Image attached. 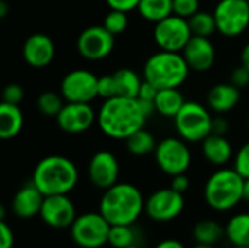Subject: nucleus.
Masks as SVG:
<instances>
[{
    "mask_svg": "<svg viewBox=\"0 0 249 248\" xmlns=\"http://www.w3.org/2000/svg\"><path fill=\"white\" fill-rule=\"evenodd\" d=\"M146 118L137 98L114 96L104 101L96 121L108 137L125 140L130 134L143 129Z\"/></svg>",
    "mask_w": 249,
    "mask_h": 248,
    "instance_id": "1",
    "label": "nucleus"
},
{
    "mask_svg": "<svg viewBox=\"0 0 249 248\" xmlns=\"http://www.w3.org/2000/svg\"><path fill=\"white\" fill-rule=\"evenodd\" d=\"M146 200L134 184L117 183L104 190L99 212L111 225H134L144 212Z\"/></svg>",
    "mask_w": 249,
    "mask_h": 248,
    "instance_id": "2",
    "label": "nucleus"
},
{
    "mask_svg": "<svg viewBox=\"0 0 249 248\" xmlns=\"http://www.w3.org/2000/svg\"><path fill=\"white\" fill-rule=\"evenodd\" d=\"M79 181L74 162L61 155H50L41 159L34 170L32 183L44 196L69 194Z\"/></svg>",
    "mask_w": 249,
    "mask_h": 248,
    "instance_id": "3",
    "label": "nucleus"
},
{
    "mask_svg": "<svg viewBox=\"0 0 249 248\" xmlns=\"http://www.w3.org/2000/svg\"><path fill=\"white\" fill-rule=\"evenodd\" d=\"M245 178L235 168L213 172L204 186V200L216 212H229L244 200Z\"/></svg>",
    "mask_w": 249,
    "mask_h": 248,
    "instance_id": "4",
    "label": "nucleus"
},
{
    "mask_svg": "<svg viewBox=\"0 0 249 248\" xmlns=\"http://www.w3.org/2000/svg\"><path fill=\"white\" fill-rule=\"evenodd\" d=\"M190 66L184 56L177 51L160 50L152 54L143 69L144 80L153 83L159 89L179 88L188 77Z\"/></svg>",
    "mask_w": 249,
    "mask_h": 248,
    "instance_id": "5",
    "label": "nucleus"
},
{
    "mask_svg": "<svg viewBox=\"0 0 249 248\" xmlns=\"http://www.w3.org/2000/svg\"><path fill=\"white\" fill-rule=\"evenodd\" d=\"M174 121L179 137L188 143L203 142L212 134L213 118L209 110L196 101H185Z\"/></svg>",
    "mask_w": 249,
    "mask_h": 248,
    "instance_id": "6",
    "label": "nucleus"
},
{
    "mask_svg": "<svg viewBox=\"0 0 249 248\" xmlns=\"http://www.w3.org/2000/svg\"><path fill=\"white\" fill-rule=\"evenodd\" d=\"M111 224L101 212H86L77 215L70 227V237L80 248H102L108 244Z\"/></svg>",
    "mask_w": 249,
    "mask_h": 248,
    "instance_id": "7",
    "label": "nucleus"
},
{
    "mask_svg": "<svg viewBox=\"0 0 249 248\" xmlns=\"http://www.w3.org/2000/svg\"><path fill=\"white\" fill-rule=\"evenodd\" d=\"M155 161L166 175H178L188 171L191 165V152L184 139L166 137L155 149Z\"/></svg>",
    "mask_w": 249,
    "mask_h": 248,
    "instance_id": "8",
    "label": "nucleus"
},
{
    "mask_svg": "<svg viewBox=\"0 0 249 248\" xmlns=\"http://www.w3.org/2000/svg\"><path fill=\"white\" fill-rule=\"evenodd\" d=\"M193 32L188 23V19L181 18L175 13L155 23L153 38L156 45L160 50L182 53L188 41L191 39Z\"/></svg>",
    "mask_w": 249,
    "mask_h": 248,
    "instance_id": "9",
    "label": "nucleus"
},
{
    "mask_svg": "<svg viewBox=\"0 0 249 248\" xmlns=\"http://www.w3.org/2000/svg\"><path fill=\"white\" fill-rule=\"evenodd\" d=\"M185 209V199L182 193L175 191L174 189H159L153 191L144 205V213L155 222L166 224L179 218Z\"/></svg>",
    "mask_w": 249,
    "mask_h": 248,
    "instance_id": "10",
    "label": "nucleus"
},
{
    "mask_svg": "<svg viewBox=\"0 0 249 248\" xmlns=\"http://www.w3.org/2000/svg\"><path fill=\"white\" fill-rule=\"evenodd\" d=\"M213 15L220 34L225 37H238L249 26L248 0H220Z\"/></svg>",
    "mask_w": 249,
    "mask_h": 248,
    "instance_id": "11",
    "label": "nucleus"
},
{
    "mask_svg": "<svg viewBox=\"0 0 249 248\" xmlns=\"http://www.w3.org/2000/svg\"><path fill=\"white\" fill-rule=\"evenodd\" d=\"M98 79L90 70L76 69L69 72L60 86V94L66 102H88L98 98Z\"/></svg>",
    "mask_w": 249,
    "mask_h": 248,
    "instance_id": "12",
    "label": "nucleus"
},
{
    "mask_svg": "<svg viewBox=\"0 0 249 248\" xmlns=\"http://www.w3.org/2000/svg\"><path fill=\"white\" fill-rule=\"evenodd\" d=\"M115 35L104 25H92L82 31L77 38V51L86 60H102L108 57L114 48Z\"/></svg>",
    "mask_w": 249,
    "mask_h": 248,
    "instance_id": "13",
    "label": "nucleus"
},
{
    "mask_svg": "<svg viewBox=\"0 0 249 248\" xmlns=\"http://www.w3.org/2000/svg\"><path fill=\"white\" fill-rule=\"evenodd\" d=\"M39 218L50 228L66 229L70 228L74 219L77 218L76 206L67 194L45 196Z\"/></svg>",
    "mask_w": 249,
    "mask_h": 248,
    "instance_id": "14",
    "label": "nucleus"
},
{
    "mask_svg": "<svg viewBox=\"0 0 249 248\" xmlns=\"http://www.w3.org/2000/svg\"><path fill=\"white\" fill-rule=\"evenodd\" d=\"M98 118L93 108L88 102H66L55 120L58 127L69 134H79L92 127Z\"/></svg>",
    "mask_w": 249,
    "mask_h": 248,
    "instance_id": "15",
    "label": "nucleus"
},
{
    "mask_svg": "<svg viewBox=\"0 0 249 248\" xmlns=\"http://www.w3.org/2000/svg\"><path fill=\"white\" fill-rule=\"evenodd\" d=\"M88 177L89 181L101 190H107L117 184L120 177V164L117 156L109 151L96 152L89 161Z\"/></svg>",
    "mask_w": 249,
    "mask_h": 248,
    "instance_id": "16",
    "label": "nucleus"
},
{
    "mask_svg": "<svg viewBox=\"0 0 249 248\" xmlns=\"http://www.w3.org/2000/svg\"><path fill=\"white\" fill-rule=\"evenodd\" d=\"M182 56L188 63L190 69L196 72L209 70L216 60V51L209 37H198V35L191 37V39L182 50Z\"/></svg>",
    "mask_w": 249,
    "mask_h": 248,
    "instance_id": "17",
    "label": "nucleus"
},
{
    "mask_svg": "<svg viewBox=\"0 0 249 248\" xmlns=\"http://www.w3.org/2000/svg\"><path fill=\"white\" fill-rule=\"evenodd\" d=\"M22 54L29 66L35 69L45 67L54 58V42L47 34H32L23 42Z\"/></svg>",
    "mask_w": 249,
    "mask_h": 248,
    "instance_id": "18",
    "label": "nucleus"
},
{
    "mask_svg": "<svg viewBox=\"0 0 249 248\" xmlns=\"http://www.w3.org/2000/svg\"><path fill=\"white\" fill-rule=\"evenodd\" d=\"M44 197L45 196L31 181L29 184L19 189L16 194L13 196L12 212L19 219H32L36 215H39L42 203H44Z\"/></svg>",
    "mask_w": 249,
    "mask_h": 248,
    "instance_id": "19",
    "label": "nucleus"
},
{
    "mask_svg": "<svg viewBox=\"0 0 249 248\" xmlns=\"http://www.w3.org/2000/svg\"><path fill=\"white\" fill-rule=\"evenodd\" d=\"M239 98V88H236L233 83H219L209 91L207 104L213 111L223 114L232 111L238 105Z\"/></svg>",
    "mask_w": 249,
    "mask_h": 248,
    "instance_id": "20",
    "label": "nucleus"
},
{
    "mask_svg": "<svg viewBox=\"0 0 249 248\" xmlns=\"http://www.w3.org/2000/svg\"><path fill=\"white\" fill-rule=\"evenodd\" d=\"M201 143H203L201 146L203 155L210 164L222 167L232 159V153H233L232 145L225 136L212 133Z\"/></svg>",
    "mask_w": 249,
    "mask_h": 248,
    "instance_id": "21",
    "label": "nucleus"
},
{
    "mask_svg": "<svg viewBox=\"0 0 249 248\" xmlns=\"http://www.w3.org/2000/svg\"><path fill=\"white\" fill-rule=\"evenodd\" d=\"M23 127V114L19 105L3 102L0 104V137L13 139Z\"/></svg>",
    "mask_w": 249,
    "mask_h": 248,
    "instance_id": "22",
    "label": "nucleus"
},
{
    "mask_svg": "<svg viewBox=\"0 0 249 248\" xmlns=\"http://www.w3.org/2000/svg\"><path fill=\"white\" fill-rule=\"evenodd\" d=\"M184 104H185V99L178 88L159 89V92L155 98L156 111L165 117L175 118V115L179 113V110L182 108Z\"/></svg>",
    "mask_w": 249,
    "mask_h": 248,
    "instance_id": "23",
    "label": "nucleus"
},
{
    "mask_svg": "<svg viewBox=\"0 0 249 248\" xmlns=\"http://www.w3.org/2000/svg\"><path fill=\"white\" fill-rule=\"evenodd\" d=\"M225 237H226V228L212 219L200 221L193 228V238L197 244L216 246Z\"/></svg>",
    "mask_w": 249,
    "mask_h": 248,
    "instance_id": "24",
    "label": "nucleus"
},
{
    "mask_svg": "<svg viewBox=\"0 0 249 248\" xmlns=\"http://www.w3.org/2000/svg\"><path fill=\"white\" fill-rule=\"evenodd\" d=\"M226 238L232 246L249 247V213L233 215L226 224Z\"/></svg>",
    "mask_w": 249,
    "mask_h": 248,
    "instance_id": "25",
    "label": "nucleus"
},
{
    "mask_svg": "<svg viewBox=\"0 0 249 248\" xmlns=\"http://www.w3.org/2000/svg\"><path fill=\"white\" fill-rule=\"evenodd\" d=\"M115 83H117V94L118 96L125 98H137L142 86V80L139 75L131 69H120L112 73Z\"/></svg>",
    "mask_w": 249,
    "mask_h": 248,
    "instance_id": "26",
    "label": "nucleus"
},
{
    "mask_svg": "<svg viewBox=\"0 0 249 248\" xmlns=\"http://www.w3.org/2000/svg\"><path fill=\"white\" fill-rule=\"evenodd\" d=\"M139 13L149 22L158 23L174 13L172 0H140Z\"/></svg>",
    "mask_w": 249,
    "mask_h": 248,
    "instance_id": "27",
    "label": "nucleus"
},
{
    "mask_svg": "<svg viewBox=\"0 0 249 248\" xmlns=\"http://www.w3.org/2000/svg\"><path fill=\"white\" fill-rule=\"evenodd\" d=\"M125 145H127L128 152L134 156H146V155L155 152V149L158 146L153 134L144 129H140V130L134 132L133 134H130L125 139Z\"/></svg>",
    "mask_w": 249,
    "mask_h": 248,
    "instance_id": "28",
    "label": "nucleus"
},
{
    "mask_svg": "<svg viewBox=\"0 0 249 248\" xmlns=\"http://www.w3.org/2000/svg\"><path fill=\"white\" fill-rule=\"evenodd\" d=\"M108 244L112 248H127L137 244V231L133 225H111Z\"/></svg>",
    "mask_w": 249,
    "mask_h": 248,
    "instance_id": "29",
    "label": "nucleus"
},
{
    "mask_svg": "<svg viewBox=\"0 0 249 248\" xmlns=\"http://www.w3.org/2000/svg\"><path fill=\"white\" fill-rule=\"evenodd\" d=\"M188 23L193 35H198V37H210L217 29L214 15L203 10H198L191 18H188Z\"/></svg>",
    "mask_w": 249,
    "mask_h": 248,
    "instance_id": "30",
    "label": "nucleus"
},
{
    "mask_svg": "<svg viewBox=\"0 0 249 248\" xmlns=\"http://www.w3.org/2000/svg\"><path fill=\"white\" fill-rule=\"evenodd\" d=\"M63 95L57 94V92H53V91H47V92H42L39 96H38V101H36V105H38V110L44 114V115H48V117H57V114L61 111V108L64 107V102H63Z\"/></svg>",
    "mask_w": 249,
    "mask_h": 248,
    "instance_id": "31",
    "label": "nucleus"
},
{
    "mask_svg": "<svg viewBox=\"0 0 249 248\" xmlns=\"http://www.w3.org/2000/svg\"><path fill=\"white\" fill-rule=\"evenodd\" d=\"M102 25H104L112 35H118V34L124 32L125 28L128 26V16H127V12L111 9V10L108 12V15L105 16Z\"/></svg>",
    "mask_w": 249,
    "mask_h": 248,
    "instance_id": "32",
    "label": "nucleus"
},
{
    "mask_svg": "<svg viewBox=\"0 0 249 248\" xmlns=\"http://www.w3.org/2000/svg\"><path fill=\"white\" fill-rule=\"evenodd\" d=\"M98 96L105 99H111L114 96H118L117 94V83L114 79V75L102 76L98 79Z\"/></svg>",
    "mask_w": 249,
    "mask_h": 248,
    "instance_id": "33",
    "label": "nucleus"
},
{
    "mask_svg": "<svg viewBox=\"0 0 249 248\" xmlns=\"http://www.w3.org/2000/svg\"><path fill=\"white\" fill-rule=\"evenodd\" d=\"M174 13L181 18H191L200 9V0H172Z\"/></svg>",
    "mask_w": 249,
    "mask_h": 248,
    "instance_id": "34",
    "label": "nucleus"
},
{
    "mask_svg": "<svg viewBox=\"0 0 249 248\" xmlns=\"http://www.w3.org/2000/svg\"><path fill=\"white\" fill-rule=\"evenodd\" d=\"M233 168L244 177L249 178V142L241 146L238 153L235 155L233 161Z\"/></svg>",
    "mask_w": 249,
    "mask_h": 248,
    "instance_id": "35",
    "label": "nucleus"
},
{
    "mask_svg": "<svg viewBox=\"0 0 249 248\" xmlns=\"http://www.w3.org/2000/svg\"><path fill=\"white\" fill-rule=\"evenodd\" d=\"M23 96H25L23 88L18 83H10L3 91V102H7V104L19 105L22 102Z\"/></svg>",
    "mask_w": 249,
    "mask_h": 248,
    "instance_id": "36",
    "label": "nucleus"
},
{
    "mask_svg": "<svg viewBox=\"0 0 249 248\" xmlns=\"http://www.w3.org/2000/svg\"><path fill=\"white\" fill-rule=\"evenodd\" d=\"M231 83H233L236 88H244L249 85V69L244 64L236 67L231 75Z\"/></svg>",
    "mask_w": 249,
    "mask_h": 248,
    "instance_id": "37",
    "label": "nucleus"
},
{
    "mask_svg": "<svg viewBox=\"0 0 249 248\" xmlns=\"http://www.w3.org/2000/svg\"><path fill=\"white\" fill-rule=\"evenodd\" d=\"M0 248H13L15 234L12 228L6 224V221H0Z\"/></svg>",
    "mask_w": 249,
    "mask_h": 248,
    "instance_id": "38",
    "label": "nucleus"
},
{
    "mask_svg": "<svg viewBox=\"0 0 249 248\" xmlns=\"http://www.w3.org/2000/svg\"><path fill=\"white\" fill-rule=\"evenodd\" d=\"M107 4L111 7V9H115V10H123V12H131L133 9H137L140 0H105Z\"/></svg>",
    "mask_w": 249,
    "mask_h": 248,
    "instance_id": "39",
    "label": "nucleus"
},
{
    "mask_svg": "<svg viewBox=\"0 0 249 248\" xmlns=\"http://www.w3.org/2000/svg\"><path fill=\"white\" fill-rule=\"evenodd\" d=\"M158 92H159V88H156L153 83H150V82H147V80H143L137 98H139V99H144V101H155Z\"/></svg>",
    "mask_w": 249,
    "mask_h": 248,
    "instance_id": "40",
    "label": "nucleus"
},
{
    "mask_svg": "<svg viewBox=\"0 0 249 248\" xmlns=\"http://www.w3.org/2000/svg\"><path fill=\"white\" fill-rule=\"evenodd\" d=\"M171 189H174L175 191L178 193H185L188 189H190V178L184 174H178V175H174L172 180H171Z\"/></svg>",
    "mask_w": 249,
    "mask_h": 248,
    "instance_id": "41",
    "label": "nucleus"
},
{
    "mask_svg": "<svg viewBox=\"0 0 249 248\" xmlns=\"http://www.w3.org/2000/svg\"><path fill=\"white\" fill-rule=\"evenodd\" d=\"M228 130H229V123H228L225 118H222V117H216V118H213L212 133L225 136V134L228 133Z\"/></svg>",
    "mask_w": 249,
    "mask_h": 248,
    "instance_id": "42",
    "label": "nucleus"
},
{
    "mask_svg": "<svg viewBox=\"0 0 249 248\" xmlns=\"http://www.w3.org/2000/svg\"><path fill=\"white\" fill-rule=\"evenodd\" d=\"M153 248H187L179 240L175 238H168V240H162L160 243H158Z\"/></svg>",
    "mask_w": 249,
    "mask_h": 248,
    "instance_id": "43",
    "label": "nucleus"
},
{
    "mask_svg": "<svg viewBox=\"0 0 249 248\" xmlns=\"http://www.w3.org/2000/svg\"><path fill=\"white\" fill-rule=\"evenodd\" d=\"M241 60H242V64H244L247 69H249V42L244 47V50H242Z\"/></svg>",
    "mask_w": 249,
    "mask_h": 248,
    "instance_id": "44",
    "label": "nucleus"
},
{
    "mask_svg": "<svg viewBox=\"0 0 249 248\" xmlns=\"http://www.w3.org/2000/svg\"><path fill=\"white\" fill-rule=\"evenodd\" d=\"M7 12H9V4H7V1L1 0V1H0V16L4 18V16L7 15Z\"/></svg>",
    "mask_w": 249,
    "mask_h": 248,
    "instance_id": "45",
    "label": "nucleus"
},
{
    "mask_svg": "<svg viewBox=\"0 0 249 248\" xmlns=\"http://www.w3.org/2000/svg\"><path fill=\"white\" fill-rule=\"evenodd\" d=\"M244 200L249 203V178H245V184H244Z\"/></svg>",
    "mask_w": 249,
    "mask_h": 248,
    "instance_id": "46",
    "label": "nucleus"
},
{
    "mask_svg": "<svg viewBox=\"0 0 249 248\" xmlns=\"http://www.w3.org/2000/svg\"><path fill=\"white\" fill-rule=\"evenodd\" d=\"M4 219H6V208L0 206V221H4Z\"/></svg>",
    "mask_w": 249,
    "mask_h": 248,
    "instance_id": "47",
    "label": "nucleus"
},
{
    "mask_svg": "<svg viewBox=\"0 0 249 248\" xmlns=\"http://www.w3.org/2000/svg\"><path fill=\"white\" fill-rule=\"evenodd\" d=\"M193 248H216V246H207V244H196Z\"/></svg>",
    "mask_w": 249,
    "mask_h": 248,
    "instance_id": "48",
    "label": "nucleus"
},
{
    "mask_svg": "<svg viewBox=\"0 0 249 248\" xmlns=\"http://www.w3.org/2000/svg\"><path fill=\"white\" fill-rule=\"evenodd\" d=\"M127 248H143V247H140L139 244H133V246H130V247H127Z\"/></svg>",
    "mask_w": 249,
    "mask_h": 248,
    "instance_id": "49",
    "label": "nucleus"
},
{
    "mask_svg": "<svg viewBox=\"0 0 249 248\" xmlns=\"http://www.w3.org/2000/svg\"><path fill=\"white\" fill-rule=\"evenodd\" d=\"M232 248H249V247H236V246H232Z\"/></svg>",
    "mask_w": 249,
    "mask_h": 248,
    "instance_id": "50",
    "label": "nucleus"
},
{
    "mask_svg": "<svg viewBox=\"0 0 249 248\" xmlns=\"http://www.w3.org/2000/svg\"><path fill=\"white\" fill-rule=\"evenodd\" d=\"M248 124H249V117H248Z\"/></svg>",
    "mask_w": 249,
    "mask_h": 248,
    "instance_id": "51",
    "label": "nucleus"
},
{
    "mask_svg": "<svg viewBox=\"0 0 249 248\" xmlns=\"http://www.w3.org/2000/svg\"><path fill=\"white\" fill-rule=\"evenodd\" d=\"M248 3H249V0H248Z\"/></svg>",
    "mask_w": 249,
    "mask_h": 248,
    "instance_id": "52",
    "label": "nucleus"
}]
</instances>
